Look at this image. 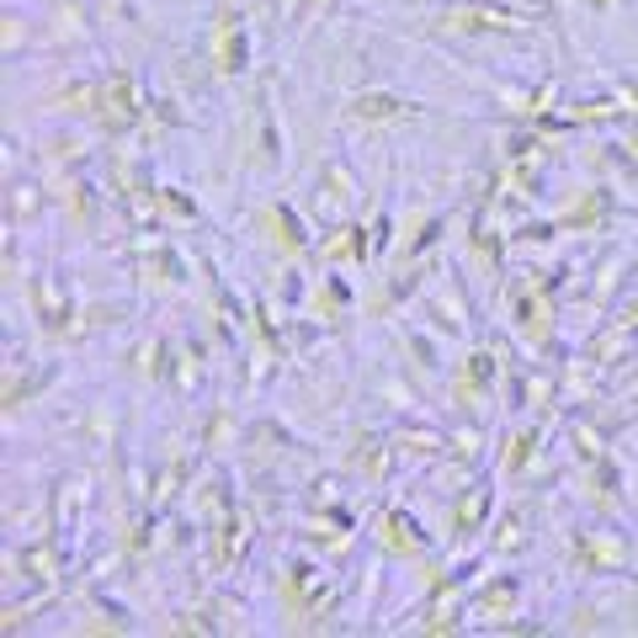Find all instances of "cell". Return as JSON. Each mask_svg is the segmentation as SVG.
Here are the masks:
<instances>
[{
  "instance_id": "cell-1",
  "label": "cell",
  "mask_w": 638,
  "mask_h": 638,
  "mask_svg": "<svg viewBox=\"0 0 638 638\" xmlns=\"http://www.w3.org/2000/svg\"><path fill=\"white\" fill-rule=\"evenodd\" d=\"M447 22L463 27V32H511V27H521V17L516 11H495V6H473V11H452Z\"/></svg>"
},
{
  "instance_id": "cell-2",
  "label": "cell",
  "mask_w": 638,
  "mask_h": 638,
  "mask_svg": "<svg viewBox=\"0 0 638 638\" xmlns=\"http://www.w3.org/2000/svg\"><path fill=\"white\" fill-rule=\"evenodd\" d=\"M351 118L393 123V118H410V112H405V101H393V97H357V101H351Z\"/></svg>"
}]
</instances>
